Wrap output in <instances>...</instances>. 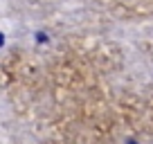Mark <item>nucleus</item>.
I'll list each match as a JSON object with an SVG mask.
<instances>
[{
  "mask_svg": "<svg viewBox=\"0 0 153 144\" xmlns=\"http://www.w3.org/2000/svg\"><path fill=\"white\" fill-rule=\"evenodd\" d=\"M2 43H5V39H2V34H0V45H2Z\"/></svg>",
  "mask_w": 153,
  "mask_h": 144,
  "instance_id": "obj_1",
  "label": "nucleus"
}]
</instances>
